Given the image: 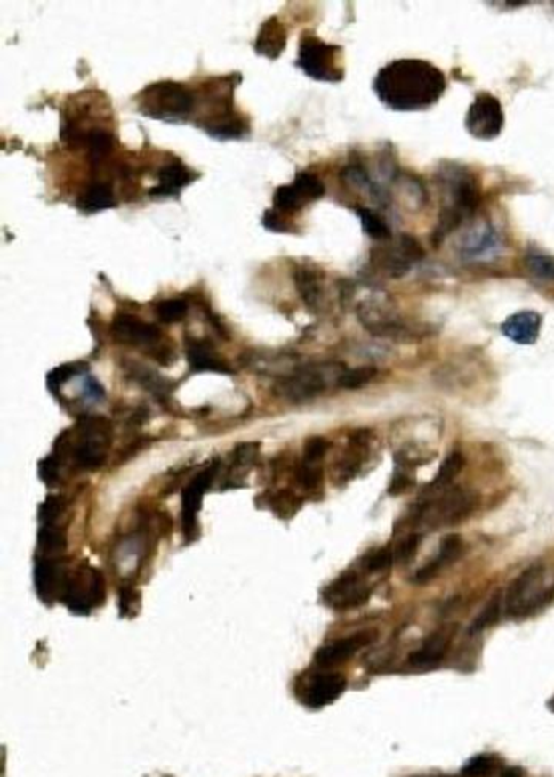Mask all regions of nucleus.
<instances>
[{"label": "nucleus", "instance_id": "4be33fe9", "mask_svg": "<svg viewBox=\"0 0 554 777\" xmlns=\"http://www.w3.org/2000/svg\"><path fill=\"white\" fill-rule=\"evenodd\" d=\"M196 179V174L184 166L181 161L165 165L158 171V186L150 189L151 197H170L179 194V190L189 186Z\"/></svg>", "mask_w": 554, "mask_h": 777}, {"label": "nucleus", "instance_id": "9b49d317", "mask_svg": "<svg viewBox=\"0 0 554 777\" xmlns=\"http://www.w3.org/2000/svg\"><path fill=\"white\" fill-rule=\"evenodd\" d=\"M465 129L477 141H494L504 129V109L496 96L486 92L475 96L470 104Z\"/></svg>", "mask_w": 554, "mask_h": 777}, {"label": "nucleus", "instance_id": "3c124183", "mask_svg": "<svg viewBox=\"0 0 554 777\" xmlns=\"http://www.w3.org/2000/svg\"><path fill=\"white\" fill-rule=\"evenodd\" d=\"M423 777H451V776H423Z\"/></svg>", "mask_w": 554, "mask_h": 777}, {"label": "nucleus", "instance_id": "cd10ccee", "mask_svg": "<svg viewBox=\"0 0 554 777\" xmlns=\"http://www.w3.org/2000/svg\"><path fill=\"white\" fill-rule=\"evenodd\" d=\"M294 280L302 301L309 306L310 310L317 308L320 301V281L317 272L301 267L294 273Z\"/></svg>", "mask_w": 554, "mask_h": 777}, {"label": "nucleus", "instance_id": "37998d69", "mask_svg": "<svg viewBox=\"0 0 554 777\" xmlns=\"http://www.w3.org/2000/svg\"><path fill=\"white\" fill-rule=\"evenodd\" d=\"M329 441L325 438H310L304 448V462L310 464H319V460L325 456V452L329 450Z\"/></svg>", "mask_w": 554, "mask_h": 777}, {"label": "nucleus", "instance_id": "09e8293b", "mask_svg": "<svg viewBox=\"0 0 554 777\" xmlns=\"http://www.w3.org/2000/svg\"><path fill=\"white\" fill-rule=\"evenodd\" d=\"M504 777H522V769L510 768L504 773Z\"/></svg>", "mask_w": 554, "mask_h": 777}, {"label": "nucleus", "instance_id": "c85d7f7f", "mask_svg": "<svg viewBox=\"0 0 554 777\" xmlns=\"http://www.w3.org/2000/svg\"><path fill=\"white\" fill-rule=\"evenodd\" d=\"M357 214L359 216V220H361V225H363L365 233L369 238H373L376 241H390L392 239L390 228L387 225L384 218L379 215L377 212L371 210V208L359 206V208H357Z\"/></svg>", "mask_w": 554, "mask_h": 777}, {"label": "nucleus", "instance_id": "423d86ee", "mask_svg": "<svg viewBox=\"0 0 554 777\" xmlns=\"http://www.w3.org/2000/svg\"><path fill=\"white\" fill-rule=\"evenodd\" d=\"M111 334L117 344L135 348H149L150 355L168 366L174 361V350L165 344L160 328L132 314H117L111 324Z\"/></svg>", "mask_w": 554, "mask_h": 777}, {"label": "nucleus", "instance_id": "4c0bfd02", "mask_svg": "<svg viewBox=\"0 0 554 777\" xmlns=\"http://www.w3.org/2000/svg\"><path fill=\"white\" fill-rule=\"evenodd\" d=\"M494 771V759L491 757H475L462 769V774L465 777H485Z\"/></svg>", "mask_w": 554, "mask_h": 777}, {"label": "nucleus", "instance_id": "ea45409f", "mask_svg": "<svg viewBox=\"0 0 554 777\" xmlns=\"http://www.w3.org/2000/svg\"><path fill=\"white\" fill-rule=\"evenodd\" d=\"M64 503L59 497H49L39 507V521L41 524H56L57 517L62 514Z\"/></svg>", "mask_w": 554, "mask_h": 777}, {"label": "nucleus", "instance_id": "473e14b6", "mask_svg": "<svg viewBox=\"0 0 554 777\" xmlns=\"http://www.w3.org/2000/svg\"><path fill=\"white\" fill-rule=\"evenodd\" d=\"M377 376L376 368L373 366H361L343 371L339 377V385L343 389H359L363 385L369 384Z\"/></svg>", "mask_w": 554, "mask_h": 777}, {"label": "nucleus", "instance_id": "9d476101", "mask_svg": "<svg viewBox=\"0 0 554 777\" xmlns=\"http://www.w3.org/2000/svg\"><path fill=\"white\" fill-rule=\"evenodd\" d=\"M423 257L422 244L410 234H402L394 243L377 247L371 254V261L376 265V269L390 279L404 277Z\"/></svg>", "mask_w": 554, "mask_h": 777}, {"label": "nucleus", "instance_id": "bb28decb", "mask_svg": "<svg viewBox=\"0 0 554 777\" xmlns=\"http://www.w3.org/2000/svg\"><path fill=\"white\" fill-rule=\"evenodd\" d=\"M129 375L133 381H137L141 387H145L147 391L153 393L155 397H166L170 393V384L165 377H161L158 373L151 371L149 368L141 365L129 366Z\"/></svg>", "mask_w": 554, "mask_h": 777}, {"label": "nucleus", "instance_id": "f03ea898", "mask_svg": "<svg viewBox=\"0 0 554 777\" xmlns=\"http://www.w3.org/2000/svg\"><path fill=\"white\" fill-rule=\"evenodd\" d=\"M113 441L111 423L104 417H82L76 426V438L64 433L56 442L54 456L60 460L68 454L76 467L82 470H96L101 467L108 457V450Z\"/></svg>", "mask_w": 554, "mask_h": 777}, {"label": "nucleus", "instance_id": "aec40b11", "mask_svg": "<svg viewBox=\"0 0 554 777\" xmlns=\"http://www.w3.org/2000/svg\"><path fill=\"white\" fill-rule=\"evenodd\" d=\"M188 361L192 371L231 375L233 369L216 353L215 348L205 340H188Z\"/></svg>", "mask_w": 554, "mask_h": 777}, {"label": "nucleus", "instance_id": "72a5a7b5", "mask_svg": "<svg viewBox=\"0 0 554 777\" xmlns=\"http://www.w3.org/2000/svg\"><path fill=\"white\" fill-rule=\"evenodd\" d=\"M188 303H186V300H181V298L160 301L157 304V308H155L157 316L165 324H174V322L182 320V319L188 316Z\"/></svg>", "mask_w": 554, "mask_h": 777}, {"label": "nucleus", "instance_id": "dca6fc26", "mask_svg": "<svg viewBox=\"0 0 554 777\" xmlns=\"http://www.w3.org/2000/svg\"><path fill=\"white\" fill-rule=\"evenodd\" d=\"M473 503L475 498L469 493L462 490H452L442 495L436 505L426 506L422 509L420 515L430 521L431 524H457L470 514V511L473 509Z\"/></svg>", "mask_w": 554, "mask_h": 777}, {"label": "nucleus", "instance_id": "a19ab883", "mask_svg": "<svg viewBox=\"0 0 554 777\" xmlns=\"http://www.w3.org/2000/svg\"><path fill=\"white\" fill-rule=\"evenodd\" d=\"M298 482L304 488H317L322 482V468L317 464H310V462H302L298 473Z\"/></svg>", "mask_w": 554, "mask_h": 777}, {"label": "nucleus", "instance_id": "8fccbe9b", "mask_svg": "<svg viewBox=\"0 0 554 777\" xmlns=\"http://www.w3.org/2000/svg\"><path fill=\"white\" fill-rule=\"evenodd\" d=\"M550 709H551V711L554 712V696H553V700H551V701H550Z\"/></svg>", "mask_w": 554, "mask_h": 777}, {"label": "nucleus", "instance_id": "5701e85b", "mask_svg": "<svg viewBox=\"0 0 554 777\" xmlns=\"http://www.w3.org/2000/svg\"><path fill=\"white\" fill-rule=\"evenodd\" d=\"M286 36H288V33H286V28L280 20L277 17L267 20L259 29L257 41H255L257 54L269 57V59L280 57L283 49L286 46Z\"/></svg>", "mask_w": 554, "mask_h": 777}, {"label": "nucleus", "instance_id": "c756f323", "mask_svg": "<svg viewBox=\"0 0 554 777\" xmlns=\"http://www.w3.org/2000/svg\"><path fill=\"white\" fill-rule=\"evenodd\" d=\"M85 142L86 145H88L90 159H92L93 165L100 163L106 155H109L111 150H113L114 139L111 137V134H108V132H90V134L86 135Z\"/></svg>", "mask_w": 554, "mask_h": 777}, {"label": "nucleus", "instance_id": "6e6552de", "mask_svg": "<svg viewBox=\"0 0 554 777\" xmlns=\"http://www.w3.org/2000/svg\"><path fill=\"white\" fill-rule=\"evenodd\" d=\"M106 599V584L101 572L92 566L67 574L60 602L78 615H86L100 607Z\"/></svg>", "mask_w": 554, "mask_h": 777}, {"label": "nucleus", "instance_id": "393cba45", "mask_svg": "<svg viewBox=\"0 0 554 777\" xmlns=\"http://www.w3.org/2000/svg\"><path fill=\"white\" fill-rule=\"evenodd\" d=\"M114 206H116V198H114L113 189L104 182H94L76 198L78 210L85 214H98L103 210H109Z\"/></svg>", "mask_w": 554, "mask_h": 777}, {"label": "nucleus", "instance_id": "2f4dec72", "mask_svg": "<svg viewBox=\"0 0 554 777\" xmlns=\"http://www.w3.org/2000/svg\"><path fill=\"white\" fill-rule=\"evenodd\" d=\"M38 544L43 552L56 554L66 548V535L56 524L43 525L39 530Z\"/></svg>", "mask_w": 554, "mask_h": 777}, {"label": "nucleus", "instance_id": "2eb2a0df", "mask_svg": "<svg viewBox=\"0 0 554 777\" xmlns=\"http://www.w3.org/2000/svg\"><path fill=\"white\" fill-rule=\"evenodd\" d=\"M216 472H218V464L205 468L202 473H198L197 477L189 483L182 493L181 521H182V532L188 540H194L197 535V515L200 507H202V498L205 495L210 485L213 483Z\"/></svg>", "mask_w": 554, "mask_h": 777}, {"label": "nucleus", "instance_id": "a878e982", "mask_svg": "<svg viewBox=\"0 0 554 777\" xmlns=\"http://www.w3.org/2000/svg\"><path fill=\"white\" fill-rule=\"evenodd\" d=\"M446 647H447V639L441 635H434L410 656V664L414 667H432L439 664L446 652Z\"/></svg>", "mask_w": 554, "mask_h": 777}, {"label": "nucleus", "instance_id": "f8f14e48", "mask_svg": "<svg viewBox=\"0 0 554 777\" xmlns=\"http://www.w3.org/2000/svg\"><path fill=\"white\" fill-rule=\"evenodd\" d=\"M332 369L333 366L330 365L304 366L280 381L275 387V393L290 402H304L314 399L329 387Z\"/></svg>", "mask_w": 554, "mask_h": 777}, {"label": "nucleus", "instance_id": "de8ad7c7", "mask_svg": "<svg viewBox=\"0 0 554 777\" xmlns=\"http://www.w3.org/2000/svg\"><path fill=\"white\" fill-rule=\"evenodd\" d=\"M233 456H235L236 465H249L257 456V448L254 444H241L236 448Z\"/></svg>", "mask_w": 554, "mask_h": 777}, {"label": "nucleus", "instance_id": "412c9836", "mask_svg": "<svg viewBox=\"0 0 554 777\" xmlns=\"http://www.w3.org/2000/svg\"><path fill=\"white\" fill-rule=\"evenodd\" d=\"M347 680L340 674L319 675L308 686V694L302 696V702H308L312 708H319L324 704L333 702L340 694L345 692Z\"/></svg>", "mask_w": 554, "mask_h": 777}, {"label": "nucleus", "instance_id": "1a4fd4ad", "mask_svg": "<svg viewBox=\"0 0 554 777\" xmlns=\"http://www.w3.org/2000/svg\"><path fill=\"white\" fill-rule=\"evenodd\" d=\"M340 51L341 47L304 35L301 41L298 66L314 80L339 82L345 76L339 64Z\"/></svg>", "mask_w": 554, "mask_h": 777}, {"label": "nucleus", "instance_id": "20e7f679", "mask_svg": "<svg viewBox=\"0 0 554 777\" xmlns=\"http://www.w3.org/2000/svg\"><path fill=\"white\" fill-rule=\"evenodd\" d=\"M139 111L158 121H181L194 109V94L186 85L178 82H157L141 90L137 96Z\"/></svg>", "mask_w": 554, "mask_h": 777}, {"label": "nucleus", "instance_id": "e433bc0d", "mask_svg": "<svg viewBox=\"0 0 554 777\" xmlns=\"http://www.w3.org/2000/svg\"><path fill=\"white\" fill-rule=\"evenodd\" d=\"M392 562H394V553H392L389 546H385V548H379V550H374V552L367 553L365 560H363V568L367 572L384 571L387 568H390Z\"/></svg>", "mask_w": 554, "mask_h": 777}, {"label": "nucleus", "instance_id": "39448f33", "mask_svg": "<svg viewBox=\"0 0 554 777\" xmlns=\"http://www.w3.org/2000/svg\"><path fill=\"white\" fill-rule=\"evenodd\" d=\"M442 184L446 194L451 198V206H444L439 220L444 225L455 230L461 226L463 218L473 215L478 208L481 200L478 181L467 169L451 166L444 173Z\"/></svg>", "mask_w": 554, "mask_h": 777}, {"label": "nucleus", "instance_id": "7ed1b4c3", "mask_svg": "<svg viewBox=\"0 0 554 777\" xmlns=\"http://www.w3.org/2000/svg\"><path fill=\"white\" fill-rule=\"evenodd\" d=\"M553 600L554 568L536 563L510 584L506 595V610L510 617H528Z\"/></svg>", "mask_w": 554, "mask_h": 777}, {"label": "nucleus", "instance_id": "c03bdc74", "mask_svg": "<svg viewBox=\"0 0 554 777\" xmlns=\"http://www.w3.org/2000/svg\"><path fill=\"white\" fill-rule=\"evenodd\" d=\"M80 369H78V365H64L60 366V368H57L54 369L49 377H47V384H49V389L52 391V393H57L59 391V387L67 383L72 376L76 375Z\"/></svg>", "mask_w": 554, "mask_h": 777}, {"label": "nucleus", "instance_id": "79ce46f5", "mask_svg": "<svg viewBox=\"0 0 554 777\" xmlns=\"http://www.w3.org/2000/svg\"><path fill=\"white\" fill-rule=\"evenodd\" d=\"M298 498L294 497L290 491H280L272 497V509L275 513L282 517H286L288 514H294L298 509Z\"/></svg>", "mask_w": 554, "mask_h": 777}, {"label": "nucleus", "instance_id": "f257e3e1", "mask_svg": "<svg viewBox=\"0 0 554 777\" xmlns=\"http://www.w3.org/2000/svg\"><path fill=\"white\" fill-rule=\"evenodd\" d=\"M439 67L423 59H397L377 72L374 92L381 103L398 113L426 111L446 93Z\"/></svg>", "mask_w": 554, "mask_h": 777}, {"label": "nucleus", "instance_id": "f3484780", "mask_svg": "<svg viewBox=\"0 0 554 777\" xmlns=\"http://www.w3.org/2000/svg\"><path fill=\"white\" fill-rule=\"evenodd\" d=\"M543 318L535 311H520L501 324V332L518 345H534L542 328Z\"/></svg>", "mask_w": 554, "mask_h": 777}, {"label": "nucleus", "instance_id": "b1692460", "mask_svg": "<svg viewBox=\"0 0 554 777\" xmlns=\"http://www.w3.org/2000/svg\"><path fill=\"white\" fill-rule=\"evenodd\" d=\"M462 550H463V544H462V538L459 535L446 537L442 540L441 546H439L438 556L431 563H428L420 571L416 572L414 581L420 582V584L430 581L438 572L441 571L444 566L455 562L461 556Z\"/></svg>", "mask_w": 554, "mask_h": 777}, {"label": "nucleus", "instance_id": "c9c22d12", "mask_svg": "<svg viewBox=\"0 0 554 777\" xmlns=\"http://www.w3.org/2000/svg\"><path fill=\"white\" fill-rule=\"evenodd\" d=\"M530 273L543 280H554V259L543 254H528L526 257Z\"/></svg>", "mask_w": 554, "mask_h": 777}, {"label": "nucleus", "instance_id": "ddd939ff", "mask_svg": "<svg viewBox=\"0 0 554 777\" xmlns=\"http://www.w3.org/2000/svg\"><path fill=\"white\" fill-rule=\"evenodd\" d=\"M325 194V188L317 176L310 173H300L293 184L280 186L273 194V206L277 212L296 214L304 206L319 200Z\"/></svg>", "mask_w": 554, "mask_h": 777}, {"label": "nucleus", "instance_id": "4468645a", "mask_svg": "<svg viewBox=\"0 0 554 777\" xmlns=\"http://www.w3.org/2000/svg\"><path fill=\"white\" fill-rule=\"evenodd\" d=\"M371 592V587L357 572L347 571L324 590V600L332 609H357L366 603Z\"/></svg>", "mask_w": 554, "mask_h": 777}, {"label": "nucleus", "instance_id": "6ab92c4d", "mask_svg": "<svg viewBox=\"0 0 554 777\" xmlns=\"http://www.w3.org/2000/svg\"><path fill=\"white\" fill-rule=\"evenodd\" d=\"M374 639L373 633H357L355 636L345 637L332 643L329 646H324L316 654V664L320 667H332L341 664L349 657L355 656L359 649L367 646Z\"/></svg>", "mask_w": 554, "mask_h": 777}, {"label": "nucleus", "instance_id": "7c9ffc66", "mask_svg": "<svg viewBox=\"0 0 554 777\" xmlns=\"http://www.w3.org/2000/svg\"><path fill=\"white\" fill-rule=\"evenodd\" d=\"M465 465V459L461 452H452L447 459L444 460L438 475L432 482V488H444L451 485L455 477L461 473L462 468Z\"/></svg>", "mask_w": 554, "mask_h": 777}, {"label": "nucleus", "instance_id": "49530a36", "mask_svg": "<svg viewBox=\"0 0 554 777\" xmlns=\"http://www.w3.org/2000/svg\"><path fill=\"white\" fill-rule=\"evenodd\" d=\"M413 478H410L408 473L398 472V473H395L394 480H392L390 488H389V493L390 495H402V493L408 491L410 488L413 487Z\"/></svg>", "mask_w": 554, "mask_h": 777}, {"label": "nucleus", "instance_id": "f704fd0d", "mask_svg": "<svg viewBox=\"0 0 554 777\" xmlns=\"http://www.w3.org/2000/svg\"><path fill=\"white\" fill-rule=\"evenodd\" d=\"M499 617H501V595L498 594V595H494L491 599L488 605L485 607V610L473 621L470 631L471 633H478V631H483L486 627H491L498 623Z\"/></svg>", "mask_w": 554, "mask_h": 777}, {"label": "nucleus", "instance_id": "a211bd4d", "mask_svg": "<svg viewBox=\"0 0 554 777\" xmlns=\"http://www.w3.org/2000/svg\"><path fill=\"white\" fill-rule=\"evenodd\" d=\"M67 574L68 572L62 568V563L56 558H41L35 571L39 597L44 602L60 599Z\"/></svg>", "mask_w": 554, "mask_h": 777}, {"label": "nucleus", "instance_id": "58836bf2", "mask_svg": "<svg viewBox=\"0 0 554 777\" xmlns=\"http://www.w3.org/2000/svg\"><path fill=\"white\" fill-rule=\"evenodd\" d=\"M39 477L47 487H56L60 480V460L56 456H49L39 464Z\"/></svg>", "mask_w": 554, "mask_h": 777}, {"label": "nucleus", "instance_id": "a18cd8bd", "mask_svg": "<svg viewBox=\"0 0 554 777\" xmlns=\"http://www.w3.org/2000/svg\"><path fill=\"white\" fill-rule=\"evenodd\" d=\"M420 542H422V537H420V535H410V537H406L404 542L398 545V548H397V560L400 563L412 562L414 558V554L418 552Z\"/></svg>", "mask_w": 554, "mask_h": 777}, {"label": "nucleus", "instance_id": "0eeeda50", "mask_svg": "<svg viewBox=\"0 0 554 777\" xmlns=\"http://www.w3.org/2000/svg\"><path fill=\"white\" fill-rule=\"evenodd\" d=\"M357 316L363 326L377 337L394 338L402 342H413L431 334V328L424 324H412L400 318L394 311L387 310L379 303H363L357 308Z\"/></svg>", "mask_w": 554, "mask_h": 777}]
</instances>
